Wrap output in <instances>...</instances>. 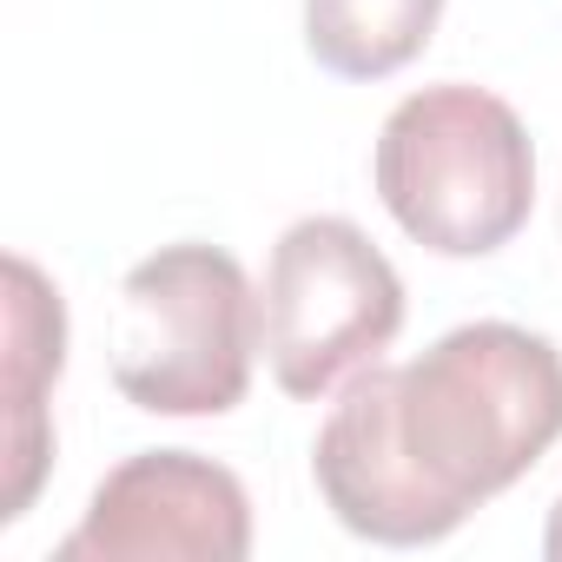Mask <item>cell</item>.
Listing matches in <instances>:
<instances>
[{"instance_id": "obj_1", "label": "cell", "mask_w": 562, "mask_h": 562, "mask_svg": "<svg viewBox=\"0 0 562 562\" xmlns=\"http://www.w3.org/2000/svg\"><path fill=\"white\" fill-rule=\"evenodd\" d=\"M397 430L424 483L470 516L562 437V351L503 318L457 325L397 364Z\"/></svg>"}, {"instance_id": "obj_2", "label": "cell", "mask_w": 562, "mask_h": 562, "mask_svg": "<svg viewBox=\"0 0 562 562\" xmlns=\"http://www.w3.org/2000/svg\"><path fill=\"white\" fill-rule=\"evenodd\" d=\"M384 212L443 258H483L536 205V153L509 100L443 80L391 106L371 159Z\"/></svg>"}, {"instance_id": "obj_3", "label": "cell", "mask_w": 562, "mask_h": 562, "mask_svg": "<svg viewBox=\"0 0 562 562\" xmlns=\"http://www.w3.org/2000/svg\"><path fill=\"white\" fill-rule=\"evenodd\" d=\"M258 299L218 245H159L120 285L113 384L153 417H218L251 384Z\"/></svg>"}, {"instance_id": "obj_4", "label": "cell", "mask_w": 562, "mask_h": 562, "mask_svg": "<svg viewBox=\"0 0 562 562\" xmlns=\"http://www.w3.org/2000/svg\"><path fill=\"white\" fill-rule=\"evenodd\" d=\"M258 325L278 391L325 397L404 331V278L351 218L318 212L278 232Z\"/></svg>"}, {"instance_id": "obj_5", "label": "cell", "mask_w": 562, "mask_h": 562, "mask_svg": "<svg viewBox=\"0 0 562 562\" xmlns=\"http://www.w3.org/2000/svg\"><path fill=\"white\" fill-rule=\"evenodd\" d=\"M251 549L245 483L192 450H139L93 490L60 562H238Z\"/></svg>"}, {"instance_id": "obj_6", "label": "cell", "mask_w": 562, "mask_h": 562, "mask_svg": "<svg viewBox=\"0 0 562 562\" xmlns=\"http://www.w3.org/2000/svg\"><path fill=\"white\" fill-rule=\"evenodd\" d=\"M312 470H318L331 516L364 542L424 549V542H443L450 529H463V509H450L404 450L391 364H364L351 378V391L338 397V411L318 430Z\"/></svg>"}, {"instance_id": "obj_7", "label": "cell", "mask_w": 562, "mask_h": 562, "mask_svg": "<svg viewBox=\"0 0 562 562\" xmlns=\"http://www.w3.org/2000/svg\"><path fill=\"white\" fill-rule=\"evenodd\" d=\"M60 351H67L60 292L27 258H8V496H0V522L27 516L41 470L54 457V430L41 404H47V384L60 378Z\"/></svg>"}, {"instance_id": "obj_8", "label": "cell", "mask_w": 562, "mask_h": 562, "mask_svg": "<svg viewBox=\"0 0 562 562\" xmlns=\"http://www.w3.org/2000/svg\"><path fill=\"white\" fill-rule=\"evenodd\" d=\"M443 21V0H305V47L338 80L411 67Z\"/></svg>"}, {"instance_id": "obj_9", "label": "cell", "mask_w": 562, "mask_h": 562, "mask_svg": "<svg viewBox=\"0 0 562 562\" xmlns=\"http://www.w3.org/2000/svg\"><path fill=\"white\" fill-rule=\"evenodd\" d=\"M542 555H549V562H562V503L549 509V529H542Z\"/></svg>"}]
</instances>
